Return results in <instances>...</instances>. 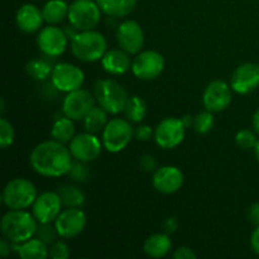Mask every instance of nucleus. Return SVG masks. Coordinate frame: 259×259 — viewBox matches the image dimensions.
I'll list each match as a JSON object with an SVG mask.
<instances>
[{
  "label": "nucleus",
  "instance_id": "1",
  "mask_svg": "<svg viewBox=\"0 0 259 259\" xmlns=\"http://www.w3.org/2000/svg\"><path fill=\"white\" fill-rule=\"evenodd\" d=\"M70 148L61 142L45 141L30 152L29 162L38 175L45 177H60L67 175L72 159Z\"/></svg>",
  "mask_w": 259,
  "mask_h": 259
},
{
  "label": "nucleus",
  "instance_id": "2",
  "mask_svg": "<svg viewBox=\"0 0 259 259\" xmlns=\"http://www.w3.org/2000/svg\"><path fill=\"white\" fill-rule=\"evenodd\" d=\"M37 219L25 210H12L5 212L2 218L0 229L3 237L10 243L22 244L33 238L37 232Z\"/></svg>",
  "mask_w": 259,
  "mask_h": 259
},
{
  "label": "nucleus",
  "instance_id": "3",
  "mask_svg": "<svg viewBox=\"0 0 259 259\" xmlns=\"http://www.w3.org/2000/svg\"><path fill=\"white\" fill-rule=\"evenodd\" d=\"M108 42L100 32L80 30L71 40V52L82 62H95L106 53Z\"/></svg>",
  "mask_w": 259,
  "mask_h": 259
},
{
  "label": "nucleus",
  "instance_id": "4",
  "mask_svg": "<svg viewBox=\"0 0 259 259\" xmlns=\"http://www.w3.org/2000/svg\"><path fill=\"white\" fill-rule=\"evenodd\" d=\"M37 189L29 180L17 177L5 185L3 190V204L12 210H25L37 199Z\"/></svg>",
  "mask_w": 259,
  "mask_h": 259
},
{
  "label": "nucleus",
  "instance_id": "5",
  "mask_svg": "<svg viewBox=\"0 0 259 259\" xmlns=\"http://www.w3.org/2000/svg\"><path fill=\"white\" fill-rule=\"evenodd\" d=\"M95 98L99 105L109 114H119L124 111L129 96L125 89L114 80H99L95 85Z\"/></svg>",
  "mask_w": 259,
  "mask_h": 259
},
{
  "label": "nucleus",
  "instance_id": "6",
  "mask_svg": "<svg viewBox=\"0 0 259 259\" xmlns=\"http://www.w3.org/2000/svg\"><path fill=\"white\" fill-rule=\"evenodd\" d=\"M134 137V129L128 120L114 118L108 121L103 131V147L110 153L121 152Z\"/></svg>",
  "mask_w": 259,
  "mask_h": 259
},
{
  "label": "nucleus",
  "instance_id": "7",
  "mask_svg": "<svg viewBox=\"0 0 259 259\" xmlns=\"http://www.w3.org/2000/svg\"><path fill=\"white\" fill-rule=\"evenodd\" d=\"M67 18L77 30H90L100 22L101 9L93 0H75L68 8Z\"/></svg>",
  "mask_w": 259,
  "mask_h": 259
},
{
  "label": "nucleus",
  "instance_id": "8",
  "mask_svg": "<svg viewBox=\"0 0 259 259\" xmlns=\"http://www.w3.org/2000/svg\"><path fill=\"white\" fill-rule=\"evenodd\" d=\"M185 126L182 119L179 118H166L159 121L158 125L154 129V141L157 146L163 149L176 148L182 143L185 138Z\"/></svg>",
  "mask_w": 259,
  "mask_h": 259
},
{
  "label": "nucleus",
  "instance_id": "9",
  "mask_svg": "<svg viewBox=\"0 0 259 259\" xmlns=\"http://www.w3.org/2000/svg\"><path fill=\"white\" fill-rule=\"evenodd\" d=\"M53 86L62 93H71L82 86L85 73L77 66L68 62H61L53 67L51 73Z\"/></svg>",
  "mask_w": 259,
  "mask_h": 259
},
{
  "label": "nucleus",
  "instance_id": "10",
  "mask_svg": "<svg viewBox=\"0 0 259 259\" xmlns=\"http://www.w3.org/2000/svg\"><path fill=\"white\" fill-rule=\"evenodd\" d=\"M164 68V58L157 51H142L132 62V72L141 80H153Z\"/></svg>",
  "mask_w": 259,
  "mask_h": 259
},
{
  "label": "nucleus",
  "instance_id": "11",
  "mask_svg": "<svg viewBox=\"0 0 259 259\" xmlns=\"http://www.w3.org/2000/svg\"><path fill=\"white\" fill-rule=\"evenodd\" d=\"M55 227L61 238L71 239L77 237L86 227V214L80 207H67L55 220Z\"/></svg>",
  "mask_w": 259,
  "mask_h": 259
},
{
  "label": "nucleus",
  "instance_id": "12",
  "mask_svg": "<svg viewBox=\"0 0 259 259\" xmlns=\"http://www.w3.org/2000/svg\"><path fill=\"white\" fill-rule=\"evenodd\" d=\"M37 45L40 52L50 57L62 55L67 47V34L63 29L50 24L40 29L37 37Z\"/></svg>",
  "mask_w": 259,
  "mask_h": 259
},
{
  "label": "nucleus",
  "instance_id": "13",
  "mask_svg": "<svg viewBox=\"0 0 259 259\" xmlns=\"http://www.w3.org/2000/svg\"><path fill=\"white\" fill-rule=\"evenodd\" d=\"M94 98L89 91L77 89L67 93L62 104V111L65 116L72 119L73 121L83 120L86 114L94 108Z\"/></svg>",
  "mask_w": 259,
  "mask_h": 259
},
{
  "label": "nucleus",
  "instance_id": "14",
  "mask_svg": "<svg viewBox=\"0 0 259 259\" xmlns=\"http://www.w3.org/2000/svg\"><path fill=\"white\" fill-rule=\"evenodd\" d=\"M116 39L121 50L129 55H138L144 45V33L136 20H124L116 29Z\"/></svg>",
  "mask_w": 259,
  "mask_h": 259
},
{
  "label": "nucleus",
  "instance_id": "15",
  "mask_svg": "<svg viewBox=\"0 0 259 259\" xmlns=\"http://www.w3.org/2000/svg\"><path fill=\"white\" fill-rule=\"evenodd\" d=\"M62 200L58 192L46 191L38 195L32 205V214L39 223H52L62 211Z\"/></svg>",
  "mask_w": 259,
  "mask_h": 259
},
{
  "label": "nucleus",
  "instance_id": "16",
  "mask_svg": "<svg viewBox=\"0 0 259 259\" xmlns=\"http://www.w3.org/2000/svg\"><path fill=\"white\" fill-rule=\"evenodd\" d=\"M71 154L75 159L82 162L95 161L101 153V142L94 133L86 132L73 137L70 142Z\"/></svg>",
  "mask_w": 259,
  "mask_h": 259
},
{
  "label": "nucleus",
  "instance_id": "17",
  "mask_svg": "<svg viewBox=\"0 0 259 259\" xmlns=\"http://www.w3.org/2000/svg\"><path fill=\"white\" fill-rule=\"evenodd\" d=\"M232 86L222 80L211 81L202 94V103L206 110H225L232 103Z\"/></svg>",
  "mask_w": 259,
  "mask_h": 259
},
{
  "label": "nucleus",
  "instance_id": "18",
  "mask_svg": "<svg viewBox=\"0 0 259 259\" xmlns=\"http://www.w3.org/2000/svg\"><path fill=\"white\" fill-rule=\"evenodd\" d=\"M233 91L240 95H247L259 86V65L257 63H243L235 68L230 78Z\"/></svg>",
  "mask_w": 259,
  "mask_h": 259
},
{
  "label": "nucleus",
  "instance_id": "19",
  "mask_svg": "<svg viewBox=\"0 0 259 259\" xmlns=\"http://www.w3.org/2000/svg\"><path fill=\"white\" fill-rule=\"evenodd\" d=\"M184 174L175 166H163L153 172L152 184L158 192L171 195L179 191L184 185Z\"/></svg>",
  "mask_w": 259,
  "mask_h": 259
},
{
  "label": "nucleus",
  "instance_id": "20",
  "mask_svg": "<svg viewBox=\"0 0 259 259\" xmlns=\"http://www.w3.org/2000/svg\"><path fill=\"white\" fill-rule=\"evenodd\" d=\"M45 22L42 10L33 4H24L17 10L15 23L17 27L24 33H34L40 29Z\"/></svg>",
  "mask_w": 259,
  "mask_h": 259
},
{
  "label": "nucleus",
  "instance_id": "21",
  "mask_svg": "<svg viewBox=\"0 0 259 259\" xmlns=\"http://www.w3.org/2000/svg\"><path fill=\"white\" fill-rule=\"evenodd\" d=\"M101 65L104 70L110 75H123L129 68H132L129 53L124 50L106 51L101 58Z\"/></svg>",
  "mask_w": 259,
  "mask_h": 259
},
{
  "label": "nucleus",
  "instance_id": "22",
  "mask_svg": "<svg viewBox=\"0 0 259 259\" xmlns=\"http://www.w3.org/2000/svg\"><path fill=\"white\" fill-rule=\"evenodd\" d=\"M172 249V240L167 233H157L146 239L143 244V250L148 257L162 258L166 257Z\"/></svg>",
  "mask_w": 259,
  "mask_h": 259
},
{
  "label": "nucleus",
  "instance_id": "23",
  "mask_svg": "<svg viewBox=\"0 0 259 259\" xmlns=\"http://www.w3.org/2000/svg\"><path fill=\"white\" fill-rule=\"evenodd\" d=\"M101 12L109 17H126L134 10L137 0H95Z\"/></svg>",
  "mask_w": 259,
  "mask_h": 259
},
{
  "label": "nucleus",
  "instance_id": "24",
  "mask_svg": "<svg viewBox=\"0 0 259 259\" xmlns=\"http://www.w3.org/2000/svg\"><path fill=\"white\" fill-rule=\"evenodd\" d=\"M18 254L22 259H46L50 255V250L45 242L35 237L22 243L18 248Z\"/></svg>",
  "mask_w": 259,
  "mask_h": 259
},
{
  "label": "nucleus",
  "instance_id": "25",
  "mask_svg": "<svg viewBox=\"0 0 259 259\" xmlns=\"http://www.w3.org/2000/svg\"><path fill=\"white\" fill-rule=\"evenodd\" d=\"M70 5L66 4L63 0H48L42 8L43 18L48 24H58L68 15Z\"/></svg>",
  "mask_w": 259,
  "mask_h": 259
},
{
  "label": "nucleus",
  "instance_id": "26",
  "mask_svg": "<svg viewBox=\"0 0 259 259\" xmlns=\"http://www.w3.org/2000/svg\"><path fill=\"white\" fill-rule=\"evenodd\" d=\"M106 124H108V111L101 108L100 105L94 106L83 118V126H85L86 132L94 134L104 131Z\"/></svg>",
  "mask_w": 259,
  "mask_h": 259
},
{
  "label": "nucleus",
  "instance_id": "27",
  "mask_svg": "<svg viewBox=\"0 0 259 259\" xmlns=\"http://www.w3.org/2000/svg\"><path fill=\"white\" fill-rule=\"evenodd\" d=\"M51 137L63 144L71 142V139L75 137V125L72 119L67 116L57 119L51 128Z\"/></svg>",
  "mask_w": 259,
  "mask_h": 259
},
{
  "label": "nucleus",
  "instance_id": "28",
  "mask_svg": "<svg viewBox=\"0 0 259 259\" xmlns=\"http://www.w3.org/2000/svg\"><path fill=\"white\" fill-rule=\"evenodd\" d=\"M57 192L62 200V204L67 207H81L86 201L85 194L75 185H62Z\"/></svg>",
  "mask_w": 259,
  "mask_h": 259
},
{
  "label": "nucleus",
  "instance_id": "29",
  "mask_svg": "<svg viewBox=\"0 0 259 259\" xmlns=\"http://www.w3.org/2000/svg\"><path fill=\"white\" fill-rule=\"evenodd\" d=\"M124 114L132 123H139L147 114L146 101L139 96H131L124 108Z\"/></svg>",
  "mask_w": 259,
  "mask_h": 259
},
{
  "label": "nucleus",
  "instance_id": "30",
  "mask_svg": "<svg viewBox=\"0 0 259 259\" xmlns=\"http://www.w3.org/2000/svg\"><path fill=\"white\" fill-rule=\"evenodd\" d=\"M53 68L43 58H33L25 65V71L34 80H46L52 73Z\"/></svg>",
  "mask_w": 259,
  "mask_h": 259
},
{
  "label": "nucleus",
  "instance_id": "31",
  "mask_svg": "<svg viewBox=\"0 0 259 259\" xmlns=\"http://www.w3.org/2000/svg\"><path fill=\"white\" fill-rule=\"evenodd\" d=\"M212 111L206 110L201 111L197 114L194 119V129L199 134H206L214 126V116H212Z\"/></svg>",
  "mask_w": 259,
  "mask_h": 259
},
{
  "label": "nucleus",
  "instance_id": "32",
  "mask_svg": "<svg viewBox=\"0 0 259 259\" xmlns=\"http://www.w3.org/2000/svg\"><path fill=\"white\" fill-rule=\"evenodd\" d=\"M35 237L45 242L47 245H52L60 235H58L57 229H56V227H53L52 223H39L37 232H35Z\"/></svg>",
  "mask_w": 259,
  "mask_h": 259
},
{
  "label": "nucleus",
  "instance_id": "33",
  "mask_svg": "<svg viewBox=\"0 0 259 259\" xmlns=\"http://www.w3.org/2000/svg\"><path fill=\"white\" fill-rule=\"evenodd\" d=\"M86 163H88V162L78 161V159L72 161L70 169H68V172H67V175L71 177V180H72V181H76V182H85L86 181V179L89 177V174H90V171H89V167Z\"/></svg>",
  "mask_w": 259,
  "mask_h": 259
},
{
  "label": "nucleus",
  "instance_id": "34",
  "mask_svg": "<svg viewBox=\"0 0 259 259\" xmlns=\"http://www.w3.org/2000/svg\"><path fill=\"white\" fill-rule=\"evenodd\" d=\"M14 137L15 133L12 123L5 118L0 119V146L2 148L5 149L12 146L14 142Z\"/></svg>",
  "mask_w": 259,
  "mask_h": 259
},
{
  "label": "nucleus",
  "instance_id": "35",
  "mask_svg": "<svg viewBox=\"0 0 259 259\" xmlns=\"http://www.w3.org/2000/svg\"><path fill=\"white\" fill-rule=\"evenodd\" d=\"M257 137H255V133L253 131H249V129H243V131H239L235 136V142H237L238 146L243 149H252L255 147V143H257Z\"/></svg>",
  "mask_w": 259,
  "mask_h": 259
},
{
  "label": "nucleus",
  "instance_id": "36",
  "mask_svg": "<svg viewBox=\"0 0 259 259\" xmlns=\"http://www.w3.org/2000/svg\"><path fill=\"white\" fill-rule=\"evenodd\" d=\"M50 257L53 259H67L70 257V249L62 240H56L50 249Z\"/></svg>",
  "mask_w": 259,
  "mask_h": 259
},
{
  "label": "nucleus",
  "instance_id": "37",
  "mask_svg": "<svg viewBox=\"0 0 259 259\" xmlns=\"http://www.w3.org/2000/svg\"><path fill=\"white\" fill-rule=\"evenodd\" d=\"M152 136H154V132L152 131V128L147 124H142V125L137 126L134 129V137H136L138 141H149L152 138Z\"/></svg>",
  "mask_w": 259,
  "mask_h": 259
},
{
  "label": "nucleus",
  "instance_id": "38",
  "mask_svg": "<svg viewBox=\"0 0 259 259\" xmlns=\"http://www.w3.org/2000/svg\"><path fill=\"white\" fill-rule=\"evenodd\" d=\"M139 164H141V168L146 172H154L157 169V162L151 154H146V156L141 157Z\"/></svg>",
  "mask_w": 259,
  "mask_h": 259
},
{
  "label": "nucleus",
  "instance_id": "39",
  "mask_svg": "<svg viewBox=\"0 0 259 259\" xmlns=\"http://www.w3.org/2000/svg\"><path fill=\"white\" fill-rule=\"evenodd\" d=\"M172 257L175 259H197V254L190 247L182 245V247L177 248V249L175 250Z\"/></svg>",
  "mask_w": 259,
  "mask_h": 259
},
{
  "label": "nucleus",
  "instance_id": "40",
  "mask_svg": "<svg viewBox=\"0 0 259 259\" xmlns=\"http://www.w3.org/2000/svg\"><path fill=\"white\" fill-rule=\"evenodd\" d=\"M248 219L255 227H259V202H254L250 205L248 210Z\"/></svg>",
  "mask_w": 259,
  "mask_h": 259
},
{
  "label": "nucleus",
  "instance_id": "41",
  "mask_svg": "<svg viewBox=\"0 0 259 259\" xmlns=\"http://www.w3.org/2000/svg\"><path fill=\"white\" fill-rule=\"evenodd\" d=\"M177 227H179V224H177L176 218L171 217V218H167V219L164 220L163 229H164V233H167V234H171V233L176 232Z\"/></svg>",
  "mask_w": 259,
  "mask_h": 259
},
{
  "label": "nucleus",
  "instance_id": "42",
  "mask_svg": "<svg viewBox=\"0 0 259 259\" xmlns=\"http://www.w3.org/2000/svg\"><path fill=\"white\" fill-rule=\"evenodd\" d=\"M250 247H252L253 252L259 255V227L255 228L250 235Z\"/></svg>",
  "mask_w": 259,
  "mask_h": 259
},
{
  "label": "nucleus",
  "instance_id": "43",
  "mask_svg": "<svg viewBox=\"0 0 259 259\" xmlns=\"http://www.w3.org/2000/svg\"><path fill=\"white\" fill-rule=\"evenodd\" d=\"M12 245L13 244L7 238L2 239V242H0V255L2 257H8L10 254V248H12Z\"/></svg>",
  "mask_w": 259,
  "mask_h": 259
},
{
  "label": "nucleus",
  "instance_id": "44",
  "mask_svg": "<svg viewBox=\"0 0 259 259\" xmlns=\"http://www.w3.org/2000/svg\"><path fill=\"white\" fill-rule=\"evenodd\" d=\"M252 124H253V128H254L255 133H259V108L255 110V113L253 114Z\"/></svg>",
  "mask_w": 259,
  "mask_h": 259
},
{
  "label": "nucleus",
  "instance_id": "45",
  "mask_svg": "<svg viewBox=\"0 0 259 259\" xmlns=\"http://www.w3.org/2000/svg\"><path fill=\"white\" fill-rule=\"evenodd\" d=\"M194 119H195V116L186 115V116H184V118H182V121H184V124H185V126H186V128H190V126L194 125Z\"/></svg>",
  "mask_w": 259,
  "mask_h": 259
},
{
  "label": "nucleus",
  "instance_id": "46",
  "mask_svg": "<svg viewBox=\"0 0 259 259\" xmlns=\"http://www.w3.org/2000/svg\"><path fill=\"white\" fill-rule=\"evenodd\" d=\"M254 153H255V158H257V161L259 162V138H258V141H257V143H255V147L254 148Z\"/></svg>",
  "mask_w": 259,
  "mask_h": 259
}]
</instances>
